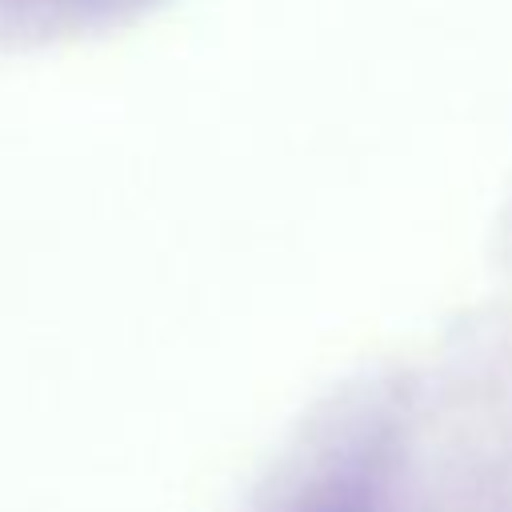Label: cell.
Returning a JSON list of instances; mask_svg holds the SVG:
<instances>
[{
    "instance_id": "6da1fadb",
    "label": "cell",
    "mask_w": 512,
    "mask_h": 512,
    "mask_svg": "<svg viewBox=\"0 0 512 512\" xmlns=\"http://www.w3.org/2000/svg\"><path fill=\"white\" fill-rule=\"evenodd\" d=\"M320 512H360V508H352V504H340V508H320Z\"/></svg>"
}]
</instances>
